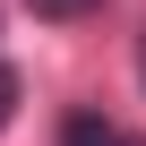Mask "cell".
<instances>
[{
    "mask_svg": "<svg viewBox=\"0 0 146 146\" xmlns=\"http://www.w3.org/2000/svg\"><path fill=\"white\" fill-rule=\"evenodd\" d=\"M60 146H146V137H120V129H112V120H95V112H69Z\"/></svg>",
    "mask_w": 146,
    "mask_h": 146,
    "instance_id": "obj_1",
    "label": "cell"
},
{
    "mask_svg": "<svg viewBox=\"0 0 146 146\" xmlns=\"http://www.w3.org/2000/svg\"><path fill=\"white\" fill-rule=\"evenodd\" d=\"M9 120H17V78L0 69V129H9Z\"/></svg>",
    "mask_w": 146,
    "mask_h": 146,
    "instance_id": "obj_3",
    "label": "cell"
},
{
    "mask_svg": "<svg viewBox=\"0 0 146 146\" xmlns=\"http://www.w3.org/2000/svg\"><path fill=\"white\" fill-rule=\"evenodd\" d=\"M137 69H146V43H137Z\"/></svg>",
    "mask_w": 146,
    "mask_h": 146,
    "instance_id": "obj_4",
    "label": "cell"
},
{
    "mask_svg": "<svg viewBox=\"0 0 146 146\" xmlns=\"http://www.w3.org/2000/svg\"><path fill=\"white\" fill-rule=\"evenodd\" d=\"M35 17H86V9H103V0H26Z\"/></svg>",
    "mask_w": 146,
    "mask_h": 146,
    "instance_id": "obj_2",
    "label": "cell"
}]
</instances>
